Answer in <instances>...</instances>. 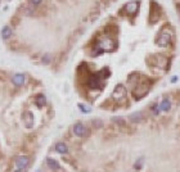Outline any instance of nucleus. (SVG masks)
<instances>
[{
  "mask_svg": "<svg viewBox=\"0 0 180 172\" xmlns=\"http://www.w3.org/2000/svg\"><path fill=\"white\" fill-rule=\"evenodd\" d=\"M170 107H171V103H170V100L167 98H165L164 100H162V103H161V105H160V109L161 110H164V112H167L170 109Z\"/></svg>",
  "mask_w": 180,
  "mask_h": 172,
  "instance_id": "dca6fc26",
  "label": "nucleus"
},
{
  "mask_svg": "<svg viewBox=\"0 0 180 172\" xmlns=\"http://www.w3.org/2000/svg\"><path fill=\"white\" fill-rule=\"evenodd\" d=\"M49 58H50V55L49 54H45L44 57H42V62H44V63H49Z\"/></svg>",
  "mask_w": 180,
  "mask_h": 172,
  "instance_id": "4be33fe9",
  "label": "nucleus"
},
{
  "mask_svg": "<svg viewBox=\"0 0 180 172\" xmlns=\"http://www.w3.org/2000/svg\"><path fill=\"white\" fill-rule=\"evenodd\" d=\"M22 121L26 125V127H31L32 123H33V116L31 112H25L22 114Z\"/></svg>",
  "mask_w": 180,
  "mask_h": 172,
  "instance_id": "6e6552de",
  "label": "nucleus"
},
{
  "mask_svg": "<svg viewBox=\"0 0 180 172\" xmlns=\"http://www.w3.org/2000/svg\"><path fill=\"white\" fill-rule=\"evenodd\" d=\"M25 14L26 16H32L33 14V13H35V12H33V10H35V9H33V8H31V7H26L25 8Z\"/></svg>",
  "mask_w": 180,
  "mask_h": 172,
  "instance_id": "6ab92c4d",
  "label": "nucleus"
},
{
  "mask_svg": "<svg viewBox=\"0 0 180 172\" xmlns=\"http://www.w3.org/2000/svg\"><path fill=\"white\" fill-rule=\"evenodd\" d=\"M143 162H144V158H139V159L135 162L134 167H135L136 170H140V168H141V165H143Z\"/></svg>",
  "mask_w": 180,
  "mask_h": 172,
  "instance_id": "a211bd4d",
  "label": "nucleus"
},
{
  "mask_svg": "<svg viewBox=\"0 0 180 172\" xmlns=\"http://www.w3.org/2000/svg\"><path fill=\"white\" fill-rule=\"evenodd\" d=\"M112 96L115 99H117V100H121V99H123L126 96V89L123 85H117L116 86V89L113 90V94Z\"/></svg>",
  "mask_w": 180,
  "mask_h": 172,
  "instance_id": "423d86ee",
  "label": "nucleus"
},
{
  "mask_svg": "<svg viewBox=\"0 0 180 172\" xmlns=\"http://www.w3.org/2000/svg\"><path fill=\"white\" fill-rule=\"evenodd\" d=\"M46 165H48L49 168H51L53 171H58L59 168H61L59 163L55 161V159H53V158H48V159H46Z\"/></svg>",
  "mask_w": 180,
  "mask_h": 172,
  "instance_id": "9b49d317",
  "label": "nucleus"
},
{
  "mask_svg": "<svg viewBox=\"0 0 180 172\" xmlns=\"http://www.w3.org/2000/svg\"><path fill=\"white\" fill-rule=\"evenodd\" d=\"M41 1H42V0H30V3H31L32 5H35V7L39 5V4H40Z\"/></svg>",
  "mask_w": 180,
  "mask_h": 172,
  "instance_id": "5701e85b",
  "label": "nucleus"
},
{
  "mask_svg": "<svg viewBox=\"0 0 180 172\" xmlns=\"http://www.w3.org/2000/svg\"><path fill=\"white\" fill-rule=\"evenodd\" d=\"M35 104H36L37 107H44V105L46 104V99H45V96L42 95V94H39V95H36V98H35Z\"/></svg>",
  "mask_w": 180,
  "mask_h": 172,
  "instance_id": "f8f14e48",
  "label": "nucleus"
},
{
  "mask_svg": "<svg viewBox=\"0 0 180 172\" xmlns=\"http://www.w3.org/2000/svg\"><path fill=\"white\" fill-rule=\"evenodd\" d=\"M30 165V158L26 157V156H21V157H17L16 158V166L18 168H26Z\"/></svg>",
  "mask_w": 180,
  "mask_h": 172,
  "instance_id": "0eeeda50",
  "label": "nucleus"
},
{
  "mask_svg": "<svg viewBox=\"0 0 180 172\" xmlns=\"http://www.w3.org/2000/svg\"><path fill=\"white\" fill-rule=\"evenodd\" d=\"M171 39H173V31H169V30H165V27L161 30V32L158 33V36L156 39V44L158 46H169L171 42Z\"/></svg>",
  "mask_w": 180,
  "mask_h": 172,
  "instance_id": "f03ea898",
  "label": "nucleus"
},
{
  "mask_svg": "<svg viewBox=\"0 0 180 172\" xmlns=\"http://www.w3.org/2000/svg\"><path fill=\"white\" fill-rule=\"evenodd\" d=\"M12 36V28L9 27V26H5V27L3 28L1 31V37L4 39V40H9Z\"/></svg>",
  "mask_w": 180,
  "mask_h": 172,
  "instance_id": "ddd939ff",
  "label": "nucleus"
},
{
  "mask_svg": "<svg viewBox=\"0 0 180 172\" xmlns=\"http://www.w3.org/2000/svg\"><path fill=\"white\" fill-rule=\"evenodd\" d=\"M12 82L16 86H22L25 84V75H21V73L14 75L12 77Z\"/></svg>",
  "mask_w": 180,
  "mask_h": 172,
  "instance_id": "9d476101",
  "label": "nucleus"
},
{
  "mask_svg": "<svg viewBox=\"0 0 180 172\" xmlns=\"http://www.w3.org/2000/svg\"><path fill=\"white\" fill-rule=\"evenodd\" d=\"M14 172H26V170H25V168H18V170L14 171Z\"/></svg>",
  "mask_w": 180,
  "mask_h": 172,
  "instance_id": "b1692460",
  "label": "nucleus"
},
{
  "mask_svg": "<svg viewBox=\"0 0 180 172\" xmlns=\"http://www.w3.org/2000/svg\"><path fill=\"white\" fill-rule=\"evenodd\" d=\"M176 8H178V12H180V4H176Z\"/></svg>",
  "mask_w": 180,
  "mask_h": 172,
  "instance_id": "393cba45",
  "label": "nucleus"
},
{
  "mask_svg": "<svg viewBox=\"0 0 180 172\" xmlns=\"http://www.w3.org/2000/svg\"><path fill=\"white\" fill-rule=\"evenodd\" d=\"M139 10V1H131V3H127L125 7L122 8V12L125 16L129 17H134L136 13Z\"/></svg>",
  "mask_w": 180,
  "mask_h": 172,
  "instance_id": "39448f33",
  "label": "nucleus"
},
{
  "mask_svg": "<svg viewBox=\"0 0 180 172\" xmlns=\"http://www.w3.org/2000/svg\"><path fill=\"white\" fill-rule=\"evenodd\" d=\"M151 81H148L145 79V81H141V82H138L135 85L134 90H132V95L135 96V99H141L145 94L149 91V89H151Z\"/></svg>",
  "mask_w": 180,
  "mask_h": 172,
  "instance_id": "f257e3e1",
  "label": "nucleus"
},
{
  "mask_svg": "<svg viewBox=\"0 0 180 172\" xmlns=\"http://www.w3.org/2000/svg\"><path fill=\"white\" fill-rule=\"evenodd\" d=\"M79 107H80V109H81V110L85 112V113H88V112H90V108H86V107L83 105V104H79Z\"/></svg>",
  "mask_w": 180,
  "mask_h": 172,
  "instance_id": "412c9836",
  "label": "nucleus"
},
{
  "mask_svg": "<svg viewBox=\"0 0 180 172\" xmlns=\"http://www.w3.org/2000/svg\"><path fill=\"white\" fill-rule=\"evenodd\" d=\"M94 126H95L97 128H99V127H103V122L100 121V119H94V121L91 122Z\"/></svg>",
  "mask_w": 180,
  "mask_h": 172,
  "instance_id": "aec40b11",
  "label": "nucleus"
},
{
  "mask_svg": "<svg viewBox=\"0 0 180 172\" xmlns=\"http://www.w3.org/2000/svg\"><path fill=\"white\" fill-rule=\"evenodd\" d=\"M112 121L117 125L118 127H125L126 126V122H125V119H122L121 117H113L112 118Z\"/></svg>",
  "mask_w": 180,
  "mask_h": 172,
  "instance_id": "f3484780",
  "label": "nucleus"
},
{
  "mask_svg": "<svg viewBox=\"0 0 180 172\" xmlns=\"http://www.w3.org/2000/svg\"><path fill=\"white\" fill-rule=\"evenodd\" d=\"M55 150H57L58 153H61V154H66L68 152V148L64 143H58L57 145H55Z\"/></svg>",
  "mask_w": 180,
  "mask_h": 172,
  "instance_id": "2eb2a0df",
  "label": "nucleus"
},
{
  "mask_svg": "<svg viewBox=\"0 0 180 172\" xmlns=\"http://www.w3.org/2000/svg\"><path fill=\"white\" fill-rule=\"evenodd\" d=\"M141 119H143V113H141V112H135V113H132L130 116V121L134 122V123L140 122Z\"/></svg>",
  "mask_w": 180,
  "mask_h": 172,
  "instance_id": "4468645a",
  "label": "nucleus"
},
{
  "mask_svg": "<svg viewBox=\"0 0 180 172\" xmlns=\"http://www.w3.org/2000/svg\"><path fill=\"white\" fill-rule=\"evenodd\" d=\"M74 132L76 136H85V134H86V127L84 126L83 123H76L74 126Z\"/></svg>",
  "mask_w": 180,
  "mask_h": 172,
  "instance_id": "1a4fd4ad",
  "label": "nucleus"
},
{
  "mask_svg": "<svg viewBox=\"0 0 180 172\" xmlns=\"http://www.w3.org/2000/svg\"><path fill=\"white\" fill-rule=\"evenodd\" d=\"M161 14H162V10L160 4H157L156 1H151V8H149V16H148L149 23L151 24L157 23L158 19L161 18Z\"/></svg>",
  "mask_w": 180,
  "mask_h": 172,
  "instance_id": "7ed1b4c3",
  "label": "nucleus"
},
{
  "mask_svg": "<svg viewBox=\"0 0 180 172\" xmlns=\"http://www.w3.org/2000/svg\"><path fill=\"white\" fill-rule=\"evenodd\" d=\"M148 64H151V66H156L158 68H167V58L165 57V55L162 54H154V55H151L148 59Z\"/></svg>",
  "mask_w": 180,
  "mask_h": 172,
  "instance_id": "20e7f679",
  "label": "nucleus"
}]
</instances>
